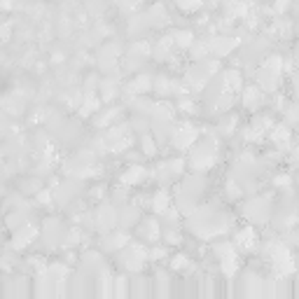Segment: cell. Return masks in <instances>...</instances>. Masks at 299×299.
Segmentation results:
<instances>
[{"mask_svg": "<svg viewBox=\"0 0 299 299\" xmlns=\"http://www.w3.org/2000/svg\"><path fill=\"white\" fill-rule=\"evenodd\" d=\"M143 178H145L143 166H131V169L122 175V182H124V185H136V182H140Z\"/></svg>", "mask_w": 299, "mask_h": 299, "instance_id": "1", "label": "cell"}, {"mask_svg": "<svg viewBox=\"0 0 299 299\" xmlns=\"http://www.w3.org/2000/svg\"><path fill=\"white\" fill-rule=\"evenodd\" d=\"M140 229L145 232V238H150V241H157L161 236V229H159V224H157V220H145V222L140 224Z\"/></svg>", "mask_w": 299, "mask_h": 299, "instance_id": "2", "label": "cell"}, {"mask_svg": "<svg viewBox=\"0 0 299 299\" xmlns=\"http://www.w3.org/2000/svg\"><path fill=\"white\" fill-rule=\"evenodd\" d=\"M238 246L250 250V248H255V232H253V227H246L243 232H238Z\"/></svg>", "mask_w": 299, "mask_h": 299, "instance_id": "3", "label": "cell"}, {"mask_svg": "<svg viewBox=\"0 0 299 299\" xmlns=\"http://www.w3.org/2000/svg\"><path fill=\"white\" fill-rule=\"evenodd\" d=\"M203 2L201 0H178V7L185 12H194V10H199Z\"/></svg>", "mask_w": 299, "mask_h": 299, "instance_id": "4", "label": "cell"}, {"mask_svg": "<svg viewBox=\"0 0 299 299\" xmlns=\"http://www.w3.org/2000/svg\"><path fill=\"white\" fill-rule=\"evenodd\" d=\"M175 38H178V40H175V43L180 44V47H190V44H192V33L190 31H180V33H175Z\"/></svg>", "mask_w": 299, "mask_h": 299, "instance_id": "5", "label": "cell"}, {"mask_svg": "<svg viewBox=\"0 0 299 299\" xmlns=\"http://www.w3.org/2000/svg\"><path fill=\"white\" fill-rule=\"evenodd\" d=\"M143 152L152 157V154H157V145H154V140L150 138V136H143Z\"/></svg>", "mask_w": 299, "mask_h": 299, "instance_id": "6", "label": "cell"}, {"mask_svg": "<svg viewBox=\"0 0 299 299\" xmlns=\"http://www.w3.org/2000/svg\"><path fill=\"white\" fill-rule=\"evenodd\" d=\"M185 267H187V257H182V255L173 257V262H171V269H185Z\"/></svg>", "mask_w": 299, "mask_h": 299, "instance_id": "7", "label": "cell"}]
</instances>
